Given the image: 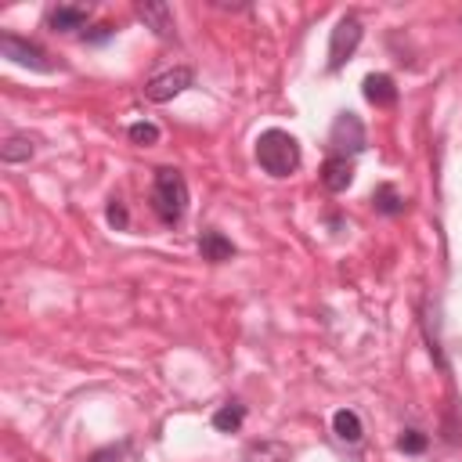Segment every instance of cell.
I'll return each mask as SVG.
<instances>
[{
	"label": "cell",
	"mask_w": 462,
	"mask_h": 462,
	"mask_svg": "<svg viewBox=\"0 0 462 462\" xmlns=\"http://www.w3.org/2000/svg\"><path fill=\"white\" fill-rule=\"evenodd\" d=\"M243 419H246L243 404H224V409L213 412V426H217L220 434H235V430L243 426Z\"/></svg>",
	"instance_id": "obj_16"
},
{
	"label": "cell",
	"mask_w": 462,
	"mask_h": 462,
	"mask_svg": "<svg viewBox=\"0 0 462 462\" xmlns=\"http://www.w3.org/2000/svg\"><path fill=\"white\" fill-rule=\"evenodd\" d=\"M372 206H376L379 213H386V217H397V213H404V195H397L394 185H379V188L372 192Z\"/></svg>",
	"instance_id": "obj_15"
},
{
	"label": "cell",
	"mask_w": 462,
	"mask_h": 462,
	"mask_svg": "<svg viewBox=\"0 0 462 462\" xmlns=\"http://www.w3.org/2000/svg\"><path fill=\"white\" fill-rule=\"evenodd\" d=\"M108 224H112V227H120V231H123V227L131 224V217H127V210H123V203H116V199L108 203Z\"/></svg>",
	"instance_id": "obj_19"
},
{
	"label": "cell",
	"mask_w": 462,
	"mask_h": 462,
	"mask_svg": "<svg viewBox=\"0 0 462 462\" xmlns=\"http://www.w3.org/2000/svg\"><path fill=\"white\" fill-rule=\"evenodd\" d=\"M426 444H430V441H426V434H419V430H404V434L397 437V448L409 451V455H423Z\"/></svg>",
	"instance_id": "obj_17"
},
{
	"label": "cell",
	"mask_w": 462,
	"mask_h": 462,
	"mask_svg": "<svg viewBox=\"0 0 462 462\" xmlns=\"http://www.w3.org/2000/svg\"><path fill=\"white\" fill-rule=\"evenodd\" d=\"M108 36H116V26H98L94 33H84V40H91V44H101Z\"/></svg>",
	"instance_id": "obj_21"
},
{
	"label": "cell",
	"mask_w": 462,
	"mask_h": 462,
	"mask_svg": "<svg viewBox=\"0 0 462 462\" xmlns=\"http://www.w3.org/2000/svg\"><path fill=\"white\" fill-rule=\"evenodd\" d=\"M243 462H289V448L278 444V441H260V444H250L246 448V458Z\"/></svg>",
	"instance_id": "obj_14"
},
{
	"label": "cell",
	"mask_w": 462,
	"mask_h": 462,
	"mask_svg": "<svg viewBox=\"0 0 462 462\" xmlns=\"http://www.w3.org/2000/svg\"><path fill=\"white\" fill-rule=\"evenodd\" d=\"M362 19L358 15H343L329 36V73H339L346 62L354 58L358 44H362Z\"/></svg>",
	"instance_id": "obj_4"
},
{
	"label": "cell",
	"mask_w": 462,
	"mask_h": 462,
	"mask_svg": "<svg viewBox=\"0 0 462 462\" xmlns=\"http://www.w3.org/2000/svg\"><path fill=\"white\" fill-rule=\"evenodd\" d=\"M332 430H336V437L339 441H346V444H358L362 441V419H358V412H351V409H339L336 416H332Z\"/></svg>",
	"instance_id": "obj_12"
},
{
	"label": "cell",
	"mask_w": 462,
	"mask_h": 462,
	"mask_svg": "<svg viewBox=\"0 0 462 462\" xmlns=\"http://www.w3.org/2000/svg\"><path fill=\"white\" fill-rule=\"evenodd\" d=\"M33 152H36V141L29 134H12L0 145V159L4 163H26V159H33Z\"/></svg>",
	"instance_id": "obj_13"
},
{
	"label": "cell",
	"mask_w": 462,
	"mask_h": 462,
	"mask_svg": "<svg viewBox=\"0 0 462 462\" xmlns=\"http://www.w3.org/2000/svg\"><path fill=\"white\" fill-rule=\"evenodd\" d=\"M257 163L264 173H271V178H289V173H297L300 170V145L297 138L289 134V131H264L257 138Z\"/></svg>",
	"instance_id": "obj_1"
},
{
	"label": "cell",
	"mask_w": 462,
	"mask_h": 462,
	"mask_svg": "<svg viewBox=\"0 0 462 462\" xmlns=\"http://www.w3.org/2000/svg\"><path fill=\"white\" fill-rule=\"evenodd\" d=\"M0 54H4L12 66H22V69H29V73H54V69H58V66L51 62V54H47L40 44L22 40V36H15V33H0Z\"/></svg>",
	"instance_id": "obj_3"
},
{
	"label": "cell",
	"mask_w": 462,
	"mask_h": 462,
	"mask_svg": "<svg viewBox=\"0 0 462 462\" xmlns=\"http://www.w3.org/2000/svg\"><path fill=\"white\" fill-rule=\"evenodd\" d=\"M152 210L163 224H178L188 210V181L181 170L163 166L155 170V181H152Z\"/></svg>",
	"instance_id": "obj_2"
},
{
	"label": "cell",
	"mask_w": 462,
	"mask_h": 462,
	"mask_svg": "<svg viewBox=\"0 0 462 462\" xmlns=\"http://www.w3.org/2000/svg\"><path fill=\"white\" fill-rule=\"evenodd\" d=\"M362 94H365V101H372L376 108H390V105L397 101V87H394V80H390L386 73H372V76H365Z\"/></svg>",
	"instance_id": "obj_10"
},
{
	"label": "cell",
	"mask_w": 462,
	"mask_h": 462,
	"mask_svg": "<svg viewBox=\"0 0 462 462\" xmlns=\"http://www.w3.org/2000/svg\"><path fill=\"white\" fill-rule=\"evenodd\" d=\"M192 69L188 66H178V69H166V73H159V76H152L148 84H145V98L148 101H173L178 94H185L188 87H192Z\"/></svg>",
	"instance_id": "obj_6"
},
{
	"label": "cell",
	"mask_w": 462,
	"mask_h": 462,
	"mask_svg": "<svg viewBox=\"0 0 462 462\" xmlns=\"http://www.w3.org/2000/svg\"><path fill=\"white\" fill-rule=\"evenodd\" d=\"M365 123L358 120L354 112H339L336 120H332V131H329V148H332V155H358V152H365Z\"/></svg>",
	"instance_id": "obj_5"
},
{
	"label": "cell",
	"mask_w": 462,
	"mask_h": 462,
	"mask_svg": "<svg viewBox=\"0 0 462 462\" xmlns=\"http://www.w3.org/2000/svg\"><path fill=\"white\" fill-rule=\"evenodd\" d=\"M127 134H131L134 145H155L159 141V127L155 123H131Z\"/></svg>",
	"instance_id": "obj_18"
},
{
	"label": "cell",
	"mask_w": 462,
	"mask_h": 462,
	"mask_svg": "<svg viewBox=\"0 0 462 462\" xmlns=\"http://www.w3.org/2000/svg\"><path fill=\"white\" fill-rule=\"evenodd\" d=\"M123 455H127V444H112V448H105V451H94L87 462H112V458L120 462Z\"/></svg>",
	"instance_id": "obj_20"
},
{
	"label": "cell",
	"mask_w": 462,
	"mask_h": 462,
	"mask_svg": "<svg viewBox=\"0 0 462 462\" xmlns=\"http://www.w3.org/2000/svg\"><path fill=\"white\" fill-rule=\"evenodd\" d=\"M87 19H91V8H84V4H58L47 15V26L54 33H76V29L87 26Z\"/></svg>",
	"instance_id": "obj_9"
},
{
	"label": "cell",
	"mask_w": 462,
	"mask_h": 462,
	"mask_svg": "<svg viewBox=\"0 0 462 462\" xmlns=\"http://www.w3.org/2000/svg\"><path fill=\"white\" fill-rule=\"evenodd\" d=\"M322 185H325L332 195L346 192V188L354 185V163L346 159V155H329V159L322 163Z\"/></svg>",
	"instance_id": "obj_8"
},
{
	"label": "cell",
	"mask_w": 462,
	"mask_h": 462,
	"mask_svg": "<svg viewBox=\"0 0 462 462\" xmlns=\"http://www.w3.org/2000/svg\"><path fill=\"white\" fill-rule=\"evenodd\" d=\"M199 253H203V260H210V264H224V260L235 257V246H231V239H224L220 231H203Z\"/></svg>",
	"instance_id": "obj_11"
},
{
	"label": "cell",
	"mask_w": 462,
	"mask_h": 462,
	"mask_svg": "<svg viewBox=\"0 0 462 462\" xmlns=\"http://www.w3.org/2000/svg\"><path fill=\"white\" fill-rule=\"evenodd\" d=\"M134 15L145 22V29H152L159 40H173V12L170 4H163V0H141V4L134 8Z\"/></svg>",
	"instance_id": "obj_7"
}]
</instances>
